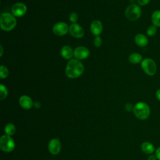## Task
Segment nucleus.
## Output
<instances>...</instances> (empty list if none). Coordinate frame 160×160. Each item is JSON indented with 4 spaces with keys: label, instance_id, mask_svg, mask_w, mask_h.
Wrapping results in <instances>:
<instances>
[{
    "label": "nucleus",
    "instance_id": "b1692460",
    "mask_svg": "<svg viewBox=\"0 0 160 160\" xmlns=\"http://www.w3.org/2000/svg\"><path fill=\"white\" fill-rule=\"evenodd\" d=\"M69 21L72 22V23H76V22L78 20V15L76 12H72L69 17Z\"/></svg>",
    "mask_w": 160,
    "mask_h": 160
},
{
    "label": "nucleus",
    "instance_id": "39448f33",
    "mask_svg": "<svg viewBox=\"0 0 160 160\" xmlns=\"http://www.w3.org/2000/svg\"><path fill=\"white\" fill-rule=\"evenodd\" d=\"M143 71L148 76H153L157 71V66L155 61L151 58H145L141 62Z\"/></svg>",
    "mask_w": 160,
    "mask_h": 160
},
{
    "label": "nucleus",
    "instance_id": "c756f323",
    "mask_svg": "<svg viewBox=\"0 0 160 160\" xmlns=\"http://www.w3.org/2000/svg\"><path fill=\"white\" fill-rule=\"evenodd\" d=\"M34 106L36 108H39L41 107V103L39 102H34Z\"/></svg>",
    "mask_w": 160,
    "mask_h": 160
},
{
    "label": "nucleus",
    "instance_id": "393cba45",
    "mask_svg": "<svg viewBox=\"0 0 160 160\" xmlns=\"http://www.w3.org/2000/svg\"><path fill=\"white\" fill-rule=\"evenodd\" d=\"M134 105H133L132 104L130 103V102H128L125 104L124 106V108L125 109L128 111V112H131V111H133V109H134Z\"/></svg>",
    "mask_w": 160,
    "mask_h": 160
},
{
    "label": "nucleus",
    "instance_id": "4468645a",
    "mask_svg": "<svg viewBox=\"0 0 160 160\" xmlns=\"http://www.w3.org/2000/svg\"><path fill=\"white\" fill-rule=\"evenodd\" d=\"M60 54L64 59L70 60L74 56V50L70 46L65 45L61 48Z\"/></svg>",
    "mask_w": 160,
    "mask_h": 160
},
{
    "label": "nucleus",
    "instance_id": "a878e982",
    "mask_svg": "<svg viewBox=\"0 0 160 160\" xmlns=\"http://www.w3.org/2000/svg\"><path fill=\"white\" fill-rule=\"evenodd\" d=\"M151 0H137V3L139 6H144L149 4Z\"/></svg>",
    "mask_w": 160,
    "mask_h": 160
},
{
    "label": "nucleus",
    "instance_id": "cd10ccee",
    "mask_svg": "<svg viewBox=\"0 0 160 160\" xmlns=\"http://www.w3.org/2000/svg\"><path fill=\"white\" fill-rule=\"evenodd\" d=\"M157 159V157L156 155L154 154H150L148 158V160H156Z\"/></svg>",
    "mask_w": 160,
    "mask_h": 160
},
{
    "label": "nucleus",
    "instance_id": "9b49d317",
    "mask_svg": "<svg viewBox=\"0 0 160 160\" xmlns=\"http://www.w3.org/2000/svg\"><path fill=\"white\" fill-rule=\"evenodd\" d=\"M61 149V144L58 138L51 139L48 143V150L53 155L58 154Z\"/></svg>",
    "mask_w": 160,
    "mask_h": 160
},
{
    "label": "nucleus",
    "instance_id": "6ab92c4d",
    "mask_svg": "<svg viewBox=\"0 0 160 160\" xmlns=\"http://www.w3.org/2000/svg\"><path fill=\"white\" fill-rule=\"evenodd\" d=\"M4 132L6 135L12 136L16 132V127L12 123H8L4 127Z\"/></svg>",
    "mask_w": 160,
    "mask_h": 160
},
{
    "label": "nucleus",
    "instance_id": "c85d7f7f",
    "mask_svg": "<svg viewBox=\"0 0 160 160\" xmlns=\"http://www.w3.org/2000/svg\"><path fill=\"white\" fill-rule=\"evenodd\" d=\"M156 98H157V99H158L159 101H160V88L158 89L156 91Z\"/></svg>",
    "mask_w": 160,
    "mask_h": 160
},
{
    "label": "nucleus",
    "instance_id": "f8f14e48",
    "mask_svg": "<svg viewBox=\"0 0 160 160\" xmlns=\"http://www.w3.org/2000/svg\"><path fill=\"white\" fill-rule=\"evenodd\" d=\"M103 26L102 22L99 20H94L90 25V31L96 36H99L102 31Z\"/></svg>",
    "mask_w": 160,
    "mask_h": 160
},
{
    "label": "nucleus",
    "instance_id": "9d476101",
    "mask_svg": "<svg viewBox=\"0 0 160 160\" xmlns=\"http://www.w3.org/2000/svg\"><path fill=\"white\" fill-rule=\"evenodd\" d=\"M90 54L89 50L85 46H79L74 50V56L78 60H83L89 57Z\"/></svg>",
    "mask_w": 160,
    "mask_h": 160
},
{
    "label": "nucleus",
    "instance_id": "4be33fe9",
    "mask_svg": "<svg viewBox=\"0 0 160 160\" xmlns=\"http://www.w3.org/2000/svg\"><path fill=\"white\" fill-rule=\"evenodd\" d=\"M157 32V27H156L154 25H151L149 26L148 29H147V31H146V33L147 34L150 36V37H152V36H154Z\"/></svg>",
    "mask_w": 160,
    "mask_h": 160
},
{
    "label": "nucleus",
    "instance_id": "ddd939ff",
    "mask_svg": "<svg viewBox=\"0 0 160 160\" xmlns=\"http://www.w3.org/2000/svg\"><path fill=\"white\" fill-rule=\"evenodd\" d=\"M19 103L24 109H30L34 106L32 99L27 95L21 96L19 99Z\"/></svg>",
    "mask_w": 160,
    "mask_h": 160
},
{
    "label": "nucleus",
    "instance_id": "0eeeda50",
    "mask_svg": "<svg viewBox=\"0 0 160 160\" xmlns=\"http://www.w3.org/2000/svg\"><path fill=\"white\" fill-rule=\"evenodd\" d=\"M69 27L64 22H58L53 26L52 32L58 36H64L69 32Z\"/></svg>",
    "mask_w": 160,
    "mask_h": 160
},
{
    "label": "nucleus",
    "instance_id": "6e6552de",
    "mask_svg": "<svg viewBox=\"0 0 160 160\" xmlns=\"http://www.w3.org/2000/svg\"><path fill=\"white\" fill-rule=\"evenodd\" d=\"M69 33L73 38L79 39L84 36V30L79 24L77 23H72L69 27Z\"/></svg>",
    "mask_w": 160,
    "mask_h": 160
},
{
    "label": "nucleus",
    "instance_id": "2eb2a0df",
    "mask_svg": "<svg viewBox=\"0 0 160 160\" xmlns=\"http://www.w3.org/2000/svg\"><path fill=\"white\" fill-rule=\"evenodd\" d=\"M134 42L139 47H145L148 44V39L144 34L139 33L135 36Z\"/></svg>",
    "mask_w": 160,
    "mask_h": 160
},
{
    "label": "nucleus",
    "instance_id": "7ed1b4c3",
    "mask_svg": "<svg viewBox=\"0 0 160 160\" xmlns=\"http://www.w3.org/2000/svg\"><path fill=\"white\" fill-rule=\"evenodd\" d=\"M133 113L135 116L140 120L146 119L150 115V108L144 102H138L134 107Z\"/></svg>",
    "mask_w": 160,
    "mask_h": 160
},
{
    "label": "nucleus",
    "instance_id": "bb28decb",
    "mask_svg": "<svg viewBox=\"0 0 160 160\" xmlns=\"http://www.w3.org/2000/svg\"><path fill=\"white\" fill-rule=\"evenodd\" d=\"M157 157V159L158 160H160V146L156 150V154Z\"/></svg>",
    "mask_w": 160,
    "mask_h": 160
},
{
    "label": "nucleus",
    "instance_id": "f03ea898",
    "mask_svg": "<svg viewBox=\"0 0 160 160\" xmlns=\"http://www.w3.org/2000/svg\"><path fill=\"white\" fill-rule=\"evenodd\" d=\"M16 19L12 14L9 12H2L1 14L0 26L2 30L10 31L16 27Z\"/></svg>",
    "mask_w": 160,
    "mask_h": 160
},
{
    "label": "nucleus",
    "instance_id": "a211bd4d",
    "mask_svg": "<svg viewBox=\"0 0 160 160\" xmlns=\"http://www.w3.org/2000/svg\"><path fill=\"white\" fill-rule=\"evenodd\" d=\"M151 22L156 27H160V10L154 11L151 15Z\"/></svg>",
    "mask_w": 160,
    "mask_h": 160
},
{
    "label": "nucleus",
    "instance_id": "423d86ee",
    "mask_svg": "<svg viewBox=\"0 0 160 160\" xmlns=\"http://www.w3.org/2000/svg\"><path fill=\"white\" fill-rule=\"evenodd\" d=\"M0 148L4 152H11L15 148V142L11 136L2 135L0 138Z\"/></svg>",
    "mask_w": 160,
    "mask_h": 160
},
{
    "label": "nucleus",
    "instance_id": "f257e3e1",
    "mask_svg": "<svg viewBox=\"0 0 160 160\" xmlns=\"http://www.w3.org/2000/svg\"><path fill=\"white\" fill-rule=\"evenodd\" d=\"M84 71V65L80 60L77 59H71L66 64L65 74L68 78L76 79L82 74Z\"/></svg>",
    "mask_w": 160,
    "mask_h": 160
},
{
    "label": "nucleus",
    "instance_id": "5701e85b",
    "mask_svg": "<svg viewBox=\"0 0 160 160\" xmlns=\"http://www.w3.org/2000/svg\"><path fill=\"white\" fill-rule=\"evenodd\" d=\"M93 44L96 48H99L102 44V40L99 36H96L93 39Z\"/></svg>",
    "mask_w": 160,
    "mask_h": 160
},
{
    "label": "nucleus",
    "instance_id": "aec40b11",
    "mask_svg": "<svg viewBox=\"0 0 160 160\" xmlns=\"http://www.w3.org/2000/svg\"><path fill=\"white\" fill-rule=\"evenodd\" d=\"M8 94V90L6 86L2 84L0 85V99H4Z\"/></svg>",
    "mask_w": 160,
    "mask_h": 160
},
{
    "label": "nucleus",
    "instance_id": "20e7f679",
    "mask_svg": "<svg viewBox=\"0 0 160 160\" xmlns=\"http://www.w3.org/2000/svg\"><path fill=\"white\" fill-rule=\"evenodd\" d=\"M141 9L138 4H131L126 8L124 15L128 20L130 21H135L141 17Z\"/></svg>",
    "mask_w": 160,
    "mask_h": 160
},
{
    "label": "nucleus",
    "instance_id": "412c9836",
    "mask_svg": "<svg viewBox=\"0 0 160 160\" xmlns=\"http://www.w3.org/2000/svg\"><path fill=\"white\" fill-rule=\"evenodd\" d=\"M9 75V70L8 68L4 65H1L0 66V77L1 79H6Z\"/></svg>",
    "mask_w": 160,
    "mask_h": 160
},
{
    "label": "nucleus",
    "instance_id": "dca6fc26",
    "mask_svg": "<svg viewBox=\"0 0 160 160\" xmlns=\"http://www.w3.org/2000/svg\"><path fill=\"white\" fill-rule=\"evenodd\" d=\"M141 148L142 151L147 154H151L154 151V147L153 144L149 142H142Z\"/></svg>",
    "mask_w": 160,
    "mask_h": 160
},
{
    "label": "nucleus",
    "instance_id": "7c9ffc66",
    "mask_svg": "<svg viewBox=\"0 0 160 160\" xmlns=\"http://www.w3.org/2000/svg\"><path fill=\"white\" fill-rule=\"evenodd\" d=\"M0 49H1V52H0V56L1 57L2 56V54H3V47L2 46L1 44L0 45Z\"/></svg>",
    "mask_w": 160,
    "mask_h": 160
},
{
    "label": "nucleus",
    "instance_id": "1a4fd4ad",
    "mask_svg": "<svg viewBox=\"0 0 160 160\" xmlns=\"http://www.w3.org/2000/svg\"><path fill=\"white\" fill-rule=\"evenodd\" d=\"M27 12V6L22 2H16L11 8L12 14L17 18L22 17Z\"/></svg>",
    "mask_w": 160,
    "mask_h": 160
},
{
    "label": "nucleus",
    "instance_id": "f3484780",
    "mask_svg": "<svg viewBox=\"0 0 160 160\" xmlns=\"http://www.w3.org/2000/svg\"><path fill=\"white\" fill-rule=\"evenodd\" d=\"M128 60L130 63L133 64H137L141 62V61H142V57L139 53L133 52L129 56Z\"/></svg>",
    "mask_w": 160,
    "mask_h": 160
}]
</instances>
